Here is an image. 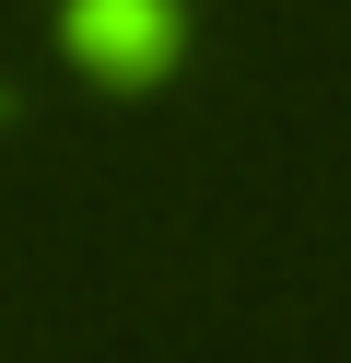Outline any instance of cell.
<instances>
[{"label":"cell","mask_w":351,"mask_h":363,"mask_svg":"<svg viewBox=\"0 0 351 363\" xmlns=\"http://www.w3.org/2000/svg\"><path fill=\"white\" fill-rule=\"evenodd\" d=\"M59 35L82 48L94 82H164L187 48V12L176 0H59Z\"/></svg>","instance_id":"6da1fadb"}]
</instances>
